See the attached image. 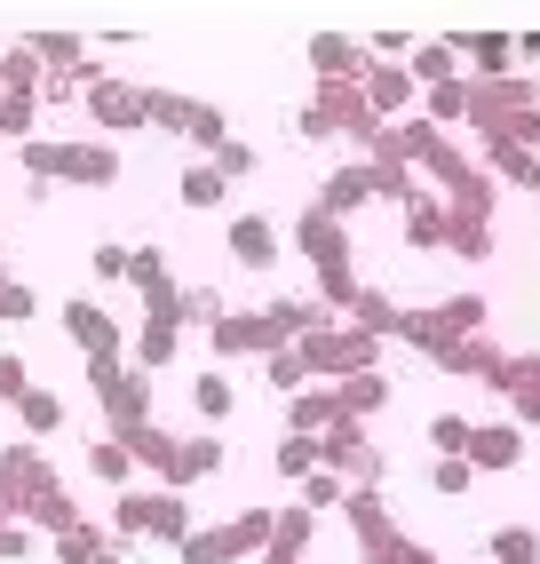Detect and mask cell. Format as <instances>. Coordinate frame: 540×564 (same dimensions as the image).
<instances>
[{
    "label": "cell",
    "mask_w": 540,
    "mask_h": 564,
    "mask_svg": "<svg viewBox=\"0 0 540 564\" xmlns=\"http://www.w3.org/2000/svg\"><path fill=\"white\" fill-rule=\"evenodd\" d=\"M469 462H430V485H438V494H469Z\"/></svg>",
    "instance_id": "49"
},
{
    "label": "cell",
    "mask_w": 540,
    "mask_h": 564,
    "mask_svg": "<svg viewBox=\"0 0 540 564\" xmlns=\"http://www.w3.org/2000/svg\"><path fill=\"white\" fill-rule=\"evenodd\" d=\"M24 175H32V192L64 183V143H41V135H32V143H24Z\"/></svg>",
    "instance_id": "29"
},
{
    "label": "cell",
    "mask_w": 540,
    "mask_h": 564,
    "mask_svg": "<svg viewBox=\"0 0 540 564\" xmlns=\"http://www.w3.org/2000/svg\"><path fill=\"white\" fill-rule=\"evenodd\" d=\"M294 239H302V254H318V262H350V239H342V223L326 207H302Z\"/></svg>",
    "instance_id": "16"
},
{
    "label": "cell",
    "mask_w": 540,
    "mask_h": 564,
    "mask_svg": "<svg viewBox=\"0 0 540 564\" xmlns=\"http://www.w3.org/2000/svg\"><path fill=\"white\" fill-rule=\"evenodd\" d=\"M445 223H453L445 207H421V199H413V207H406V239H413V247H445Z\"/></svg>",
    "instance_id": "31"
},
{
    "label": "cell",
    "mask_w": 540,
    "mask_h": 564,
    "mask_svg": "<svg viewBox=\"0 0 540 564\" xmlns=\"http://www.w3.org/2000/svg\"><path fill=\"white\" fill-rule=\"evenodd\" d=\"M191 96H175V88H143V128H160V135H191Z\"/></svg>",
    "instance_id": "18"
},
{
    "label": "cell",
    "mask_w": 540,
    "mask_h": 564,
    "mask_svg": "<svg viewBox=\"0 0 540 564\" xmlns=\"http://www.w3.org/2000/svg\"><path fill=\"white\" fill-rule=\"evenodd\" d=\"M88 477H96V485H111V494H128V477H136V454H128L120 437H96V445H88Z\"/></svg>",
    "instance_id": "19"
},
{
    "label": "cell",
    "mask_w": 540,
    "mask_h": 564,
    "mask_svg": "<svg viewBox=\"0 0 540 564\" xmlns=\"http://www.w3.org/2000/svg\"><path fill=\"white\" fill-rule=\"evenodd\" d=\"M398 318H406V311L390 303V294H366V286H358V303H350V326H358V334H374V343H381V334H398Z\"/></svg>",
    "instance_id": "25"
},
{
    "label": "cell",
    "mask_w": 540,
    "mask_h": 564,
    "mask_svg": "<svg viewBox=\"0 0 540 564\" xmlns=\"http://www.w3.org/2000/svg\"><path fill=\"white\" fill-rule=\"evenodd\" d=\"M311 64H318V80H358L374 56L350 41V32H318V41H311Z\"/></svg>",
    "instance_id": "12"
},
{
    "label": "cell",
    "mask_w": 540,
    "mask_h": 564,
    "mask_svg": "<svg viewBox=\"0 0 540 564\" xmlns=\"http://www.w3.org/2000/svg\"><path fill=\"white\" fill-rule=\"evenodd\" d=\"M0 279H9V247H0Z\"/></svg>",
    "instance_id": "54"
},
{
    "label": "cell",
    "mask_w": 540,
    "mask_h": 564,
    "mask_svg": "<svg viewBox=\"0 0 540 564\" xmlns=\"http://www.w3.org/2000/svg\"><path fill=\"white\" fill-rule=\"evenodd\" d=\"M104 549H111V533H104L96 517H80L72 533H56V564H96Z\"/></svg>",
    "instance_id": "24"
},
{
    "label": "cell",
    "mask_w": 540,
    "mask_h": 564,
    "mask_svg": "<svg viewBox=\"0 0 540 564\" xmlns=\"http://www.w3.org/2000/svg\"><path fill=\"white\" fill-rule=\"evenodd\" d=\"M88 390H96V405H104V437H136L143 422H151V373H136L128 358H96L88 366Z\"/></svg>",
    "instance_id": "2"
},
{
    "label": "cell",
    "mask_w": 540,
    "mask_h": 564,
    "mask_svg": "<svg viewBox=\"0 0 540 564\" xmlns=\"http://www.w3.org/2000/svg\"><path fill=\"white\" fill-rule=\"evenodd\" d=\"M445 239H453L461 254H493V231H485L477 215H453V223H445Z\"/></svg>",
    "instance_id": "43"
},
{
    "label": "cell",
    "mask_w": 540,
    "mask_h": 564,
    "mask_svg": "<svg viewBox=\"0 0 540 564\" xmlns=\"http://www.w3.org/2000/svg\"><path fill=\"white\" fill-rule=\"evenodd\" d=\"M80 104H88V120H96L104 135H136V128H143V88L120 80V72H96V80L80 88Z\"/></svg>",
    "instance_id": "5"
},
{
    "label": "cell",
    "mask_w": 540,
    "mask_h": 564,
    "mask_svg": "<svg viewBox=\"0 0 540 564\" xmlns=\"http://www.w3.org/2000/svg\"><path fill=\"white\" fill-rule=\"evenodd\" d=\"M493 564H540V533H525V524L493 533Z\"/></svg>",
    "instance_id": "33"
},
{
    "label": "cell",
    "mask_w": 540,
    "mask_h": 564,
    "mask_svg": "<svg viewBox=\"0 0 540 564\" xmlns=\"http://www.w3.org/2000/svg\"><path fill=\"white\" fill-rule=\"evenodd\" d=\"M430 111H438V120H461V111H469V80H445V88H430Z\"/></svg>",
    "instance_id": "47"
},
{
    "label": "cell",
    "mask_w": 540,
    "mask_h": 564,
    "mask_svg": "<svg viewBox=\"0 0 540 564\" xmlns=\"http://www.w3.org/2000/svg\"><path fill=\"white\" fill-rule=\"evenodd\" d=\"M96 564H128V549H104V556H96Z\"/></svg>",
    "instance_id": "53"
},
{
    "label": "cell",
    "mask_w": 540,
    "mask_h": 564,
    "mask_svg": "<svg viewBox=\"0 0 540 564\" xmlns=\"http://www.w3.org/2000/svg\"><path fill=\"white\" fill-rule=\"evenodd\" d=\"M270 564H279V556H270Z\"/></svg>",
    "instance_id": "56"
},
{
    "label": "cell",
    "mask_w": 540,
    "mask_h": 564,
    "mask_svg": "<svg viewBox=\"0 0 540 564\" xmlns=\"http://www.w3.org/2000/svg\"><path fill=\"white\" fill-rule=\"evenodd\" d=\"M223 135H230V128H223V111H215V104H199V111H191V143H207V152H215Z\"/></svg>",
    "instance_id": "48"
},
{
    "label": "cell",
    "mask_w": 540,
    "mask_h": 564,
    "mask_svg": "<svg viewBox=\"0 0 540 564\" xmlns=\"http://www.w3.org/2000/svg\"><path fill=\"white\" fill-rule=\"evenodd\" d=\"M32 128H41V104H32V96H0V135L32 143Z\"/></svg>",
    "instance_id": "38"
},
{
    "label": "cell",
    "mask_w": 540,
    "mask_h": 564,
    "mask_svg": "<svg viewBox=\"0 0 540 564\" xmlns=\"http://www.w3.org/2000/svg\"><path fill=\"white\" fill-rule=\"evenodd\" d=\"M175 192H183V207H223V199H230V183H223L215 167H183Z\"/></svg>",
    "instance_id": "30"
},
{
    "label": "cell",
    "mask_w": 540,
    "mask_h": 564,
    "mask_svg": "<svg viewBox=\"0 0 540 564\" xmlns=\"http://www.w3.org/2000/svg\"><path fill=\"white\" fill-rule=\"evenodd\" d=\"M64 334L80 343V358H88V366H96V358H128V334L111 326V311H104V303H88V294H72V303H64Z\"/></svg>",
    "instance_id": "6"
},
{
    "label": "cell",
    "mask_w": 540,
    "mask_h": 564,
    "mask_svg": "<svg viewBox=\"0 0 540 564\" xmlns=\"http://www.w3.org/2000/svg\"><path fill=\"white\" fill-rule=\"evenodd\" d=\"M270 350H287V334L270 326V311H223L215 358H270Z\"/></svg>",
    "instance_id": "7"
},
{
    "label": "cell",
    "mask_w": 540,
    "mask_h": 564,
    "mask_svg": "<svg viewBox=\"0 0 540 564\" xmlns=\"http://www.w3.org/2000/svg\"><path fill=\"white\" fill-rule=\"evenodd\" d=\"M64 183H88V192L120 183V152L111 143H64Z\"/></svg>",
    "instance_id": "11"
},
{
    "label": "cell",
    "mask_w": 540,
    "mask_h": 564,
    "mask_svg": "<svg viewBox=\"0 0 540 564\" xmlns=\"http://www.w3.org/2000/svg\"><path fill=\"white\" fill-rule=\"evenodd\" d=\"M334 405H342V422H358V413H381V405H390V373H350V382H342L334 390Z\"/></svg>",
    "instance_id": "17"
},
{
    "label": "cell",
    "mask_w": 540,
    "mask_h": 564,
    "mask_svg": "<svg viewBox=\"0 0 540 564\" xmlns=\"http://www.w3.org/2000/svg\"><path fill=\"white\" fill-rule=\"evenodd\" d=\"M143 326H175V334H183V286H175V279L143 286Z\"/></svg>",
    "instance_id": "28"
},
{
    "label": "cell",
    "mask_w": 540,
    "mask_h": 564,
    "mask_svg": "<svg viewBox=\"0 0 540 564\" xmlns=\"http://www.w3.org/2000/svg\"><path fill=\"white\" fill-rule=\"evenodd\" d=\"M334 422H342L334 390H294V398H287V437H326Z\"/></svg>",
    "instance_id": "15"
},
{
    "label": "cell",
    "mask_w": 540,
    "mask_h": 564,
    "mask_svg": "<svg viewBox=\"0 0 540 564\" xmlns=\"http://www.w3.org/2000/svg\"><path fill=\"white\" fill-rule=\"evenodd\" d=\"M207 167H215L223 183H239V175H255V152H247V143H239V135H223V143H215V152H207Z\"/></svg>",
    "instance_id": "35"
},
{
    "label": "cell",
    "mask_w": 540,
    "mask_h": 564,
    "mask_svg": "<svg viewBox=\"0 0 540 564\" xmlns=\"http://www.w3.org/2000/svg\"><path fill=\"white\" fill-rule=\"evenodd\" d=\"M215 469H223V437L199 430V437H175V462H168L160 485H168V494H183V485H199V477H215Z\"/></svg>",
    "instance_id": "10"
},
{
    "label": "cell",
    "mask_w": 540,
    "mask_h": 564,
    "mask_svg": "<svg viewBox=\"0 0 540 564\" xmlns=\"http://www.w3.org/2000/svg\"><path fill=\"white\" fill-rule=\"evenodd\" d=\"M24 390H32V366H24L17 350H0V398H9V405H17Z\"/></svg>",
    "instance_id": "46"
},
{
    "label": "cell",
    "mask_w": 540,
    "mask_h": 564,
    "mask_svg": "<svg viewBox=\"0 0 540 564\" xmlns=\"http://www.w3.org/2000/svg\"><path fill=\"white\" fill-rule=\"evenodd\" d=\"M175 556H183V564H230V556H223V533H215V524H191V541H183Z\"/></svg>",
    "instance_id": "41"
},
{
    "label": "cell",
    "mask_w": 540,
    "mask_h": 564,
    "mask_svg": "<svg viewBox=\"0 0 540 564\" xmlns=\"http://www.w3.org/2000/svg\"><path fill=\"white\" fill-rule=\"evenodd\" d=\"M438 366H445V373H485V382H493V373H500V350L469 334V343H453V350H445Z\"/></svg>",
    "instance_id": "27"
},
{
    "label": "cell",
    "mask_w": 540,
    "mask_h": 564,
    "mask_svg": "<svg viewBox=\"0 0 540 564\" xmlns=\"http://www.w3.org/2000/svg\"><path fill=\"white\" fill-rule=\"evenodd\" d=\"M0 556H32V533H24V524H0Z\"/></svg>",
    "instance_id": "50"
},
{
    "label": "cell",
    "mask_w": 540,
    "mask_h": 564,
    "mask_svg": "<svg viewBox=\"0 0 540 564\" xmlns=\"http://www.w3.org/2000/svg\"><path fill=\"white\" fill-rule=\"evenodd\" d=\"M0 96H32V104H41V56H32L24 41L0 48Z\"/></svg>",
    "instance_id": "20"
},
{
    "label": "cell",
    "mask_w": 540,
    "mask_h": 564,
    "mask_svg": "<svg viewBox=\"0 0 540 564\" xmlns=\"http://www.w3.org/2000/svg\"><path fill=\"white\" fill-rule=\"evenodd\" d=\"M17 413H24V445L64 430V398H56V390H24V398H17Z\"/></svg>",
    "instance_id": "23"
},
{
    "label": "cell",
    "mask_w": 540,
    "mask_h": 564,
    "mask_svg": "<svg viewBox=\"0 0 540 564\" xmlns=\"http://www.w3.org/2000/svg\"><path fill=\"white\" fill-rule=\"evenodd\" d=\"M517 413H525V422H540V390H525V398H517Z\"/></svg>",
    "instance_id": "51"
},
{
    "label": "cell",
    "mask_w": 540,
    "mask_h": 564,
    "mask_svg": "<svg viewBox=\"0 0 540 564\" xmlns=\"http://www.w3.org/2000/svg\"><path fill=\"white\" fill-rule=\"evenodd\" d=\"M294 350H302V366H311V373H342V382H350V373H374V350H381V343H374V334H358V326H334V318H326L318 334H302Z\"/></svg>",
    "instance_id": "3"
},
{
    "label": "cell",
    "mask_w": 540,
    "mask_h": 564,
    "mask_svg": "<svg viewBox=\"0 0 540 564\" xmlns=\"http://www.w3.org/2000/svg\"><path fill=\"white\" fill-rule=\"evenodd\" d=\"M111 533L120 541H168V549H183L191 541V509H183V494H168V485H151V494H128L111 501Z\"/></svg>",
    "instance_id": "1"
},
{
    "label": "cell",
    "mask_w": 540,
    "mask_h": 564,
    "mask_svg": "<svg viewBox=\"0 0 540 564\" xmlns=\"http://www.w3.org/2000/svg\"><path fill=\"white\" fill-rule=\"evenodd\" d=\"M175 343H183L175 326H143L136 343H128V366H136V373H160V366H175Z\"/></svg>",
    "instance_id": "22"
},
{
    "label": "cell",
    "mask_w": 540,
    "mask_h": 564,
    "mask_svg": "<svg viewBox=\"0 0 540 564\" xmlns=\"http://www.w3.org/2000/svg\"><path fill=\"white\" fill-rule=\"evenodd\" d=\"M398 564H438V556H430V549H413V541H406V549H398Z\"/></svg>",
    "instance_id": "52"
},
{
    "label": "cell",
    "mask_w": 540,
    "mask_h": 564,
    "mask_svg": "<svg viewBox=\"0 0 540 564\" xmlns=\"http://www.w3.org/2000/svg\"><path fill=\"white\" fill-rule=\"evenodd\" d=\"M191 405H199L207 422H223L230 413V373H199V382H191Z\"/></svg>",
    "instance_id": "37"
},
{
    "label": "cell",
    "mask_w": 540,
    "mask_h": 564,
    "mask_svg": "<svg viewBox=\"0 0 540 564\" xmlns=\"http://www.w3.org/2000/svg\"><path fill=\"white\" fill-rule=\"evenodd\" d=\"M88 271H96L104 286H120V279H128V247H111V239H104V247L88 254Z\"/></svg>",
    "instance_id": "45"
},
{
    "label": "cell",
    "mask_w": 540,
    "mask_h": 564,
    "mask_svg": "<svg viewBox=\"0 0 540 564\" xmlns=\"http://www.w3.org/2000/svg\"><path fill=\"white\" fill-rule=\"evenodd\" d=\"M223 247H230L239 271H270V262H279V223H270V215H230Z\"/></svg>",
    "instance_id": "8"
},
{
    "label": "cell",
    "mask_w": 540,
    "mask_h": 564,
    "mask_svg": "<svg viewBox=\"0 0 540 564\" xmlns=\"http://www.w3.org/2000/svg\"><path fill=\"white\" fill-rule=\"evenodd\" d=\"M430 445H438V462H461V454H469V422H461V413H438Z\"/></svg>",
    "instance_id": "34"
},
{
    "label": "cell",
    "mask_w": 540,
    "mask_h": 564,
    "mask_svg": "<svg viewBox=\"0 0 540 564\" xmlns=\"http://www.w3.org/2000/svg\"><path fill=\"white\" fill-rule=\"evenodd\" d=\"M24 48L41 56V72H48V64H56V72H88V41H72V32H32Z\"/></svg>",
    "instance_id": "21"
},
{
    "label": "cell",
    "mask_w": 540,
    "mask_h": 564,
    "mask_svg": "<svg viewBox=\"0 0 540 564\" xmlns=\"http://www.w3.org/2000/svg\"><path fill=\"white\" fill-rule=\"evenodd\" d=\"M358 564H381V556H358Z\"/></svg>",
    "instance_id": "55"
},
{
    "label": "cell",
    "mask_w": 540,
    "mask_h": 564,
    "mask_svg": "<svg viewBox=\"0 0 540 564\" xmlns=\"http://www.w3.org/2000/svg\"><path fill=\"white\" fill-rule=\"evenodd\" d=\"M469 469H517L525 462V430L517 422H469Z\"/></svg>",
    "instance_id": "9"
},
{
    "label": "cell",
    "mask_w": 540,
    "mask_h": 564,
    "mask_svg": "<svg viewBox=\"0 0 540 564\" xmlns=\"http://www.w3.org/2000/svg\"><path fill=\"white\" fill-rule=\"evenodd\" d=\"M262 366H270V390H287V398H294V382H311V366H302V350H294V343H287V350H270Z\"/></svg>",
    "instance_id": "40"
},
{
    "label": "cell",
    "mask_w": 540,
    "mask_h": 564,
    "mask_svg": "<svg viewBox=\"0 0 540 564\" xmlns=\"http://www.w3.org/2000/svg\"><path fill=\"white\" fill-rule=\"evenodd\" d=\"M270 524H279V509H239V517H223L215 533H223V556H262L270 549Z\"/></svg>",
    "instance_id": "13"
},
{
    "label": "cell",
    "mask_w": 540,
    "mask_h": 564,
    "mask_svg": "<svg viewBox=\"0 0 540 564\" xmlns=\"http://www.w3.org/2000/svg\"><path fill=\"white\" fill-rule=\"evenodd\" d=\"M342 494H350V485H342L334 469H311V477H302V509H334Z\"/></svg>",
    "instance_id": "42"
},
{
    "label": "cell",
    "mask_w": 540,
    "mask_h": 564,
    "mask_svg": "<svg viewBox=\"0 0 540 564\" xmlns=\"http://www.w3.org/2000/svg\"><path fill=\"white\" fill-rule=\"evenodd\" d=\"M279 469H287V477H311V469H318V437H287V445H279Z\"/></svg>",
    "instance_id": "44"
},
{
    "label": "cell",
    "mask_w": 540,
    "mask_h": 564,
    "mask_svg": "<svg viewBox=\"0 0 540 564\" xmlns=\"http://www.w3.org/2000/svg\"><path fill=\"white\" fill-rule=\"evenodd\" d=\"M32 311H41V294H32L24 279H0V326H24Z\"/></svg>",
    "instance_id": "39"
},
{
    "label": "cell",
    "mask_w": 540,
    "mask_h": 564,
    "mask_svg": "<svg viewBox=\"0 0 540 564\" xmlns=\"http://www.w3.org/2000/svg\"><path fill=\"white\" fill-rule=\"evenodd\" d=\"M120 445H128V454H136L151 477H168V462H175V437H168L160 422H143V430H136V437H120Z\"/></svg>",
    "instance_id": "26"
},
{
    "label": "cell",
    "mask_w": 540,
    "mask_h": 564,
    "mask_svg": "<svg viewBox=\"0 0 540 564\" xmlns=\"http://www.w3.org/2000/svg\"><path fill=\"white\" fill-rule=\"evenodd\" d=\"M358 96H366L374 120H381V111H406V104H413V80H406L398 64H366V72H358Z\"/></svg>",
    "instance_id": "14"
},
{
    "label": "cell",
    "mask_w": 540,
    "mask_h": 564,
    "mask_svg": "<svg viewBox=\"0 0 540 564\" xmlns=\"http://www.w3.org/2000/svg\"><path fill=\"white\" fill-rule=\"evenodd\" d=\"M318 294H326V311H334V303L350 311V303H358V271H350V262H318Z\"/></svg>",
    "instance_id": "32"
},
{
    "label": "cell",
    "mask_w": 540,
    "mask_h": 564,
    "mask_svg": "<svg viewBox=\"0 0 540 564\" xmlns=\"http://www.w3.org/2000/svg\"><path fill=\"white\" fill-rule=\"evenodd\" d=\"M41 494H56L48 454H32V445H9V454H0V524H9V517H32V509H41Z\"/></svg>",
    "instance_id": "4"
},
{
    "label": "cell",
    "mask_w": 540,
    "mask_h": 564,
    "mask_svg": "<svg viewBox=\"0 0 540 564\" xmlns=\"http://www.w3.org/2000/svg\"><path fill=\"white\" fill-rule=\"evenodd\" d=\"M168 279V247H128V286L143 294V286H160Z\"/></svg>",
    "instance_id": "36"
}]
</instances>
